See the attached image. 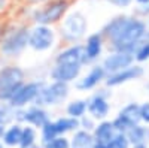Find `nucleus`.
Listing matches in <instances>:
<instances>
[{
  "label": "nucleus",
  "instance_id": "11",
  "mask_svg": "<svg viewBox=\"0 0 149 148\" xmlns=\"http://www.w3.org/2000/svg\"><path fill=\"white\" fill-rule=\"evenodd\" d=\"M134 54L125 53V51H112L109 55H106L102 61V66L106 70L107 75L110 73H116L122 69H125L131 65H134Z\"/></svg>",
  "mask_w": 149,
  "mask_h": 148
},
{
  "label": "nucleus",
  "instance_id": "36",
  "mask_svg": "<svg viewBox=\"0 0 149 148\" xmlns=\"http://www.w3.org/2000/svg\"><path fill=\"white\" fill-rule=\"evenodd\" d=\"M133 148H148L146 144H140V145H133Z\"/></svg>",
  "mask_w": 149,
  "mask_h": 148
},
{
  "label": "nucleus",
  "instance_id": "5",
  "mask_svg": "<svg viewBox=\"0 0 149 148\" xmlns=\"http://www.w3.org/2000/svg\"><path fill=\"white\" fill-rule=\"evenodd\" d=\"M69 84L60 82V81H52L49 84H43V87L39 93V96L36 97L34 105L39 106H57L60 103H63L66 99L69 97Z\"/></svg>",
  "mask_w": 149,
  "mask_h": 148
},
{
  "label": "nucleus",
  "instance_id": "20",
  "mask_svg": "<svg viewBox=\"0 0 149 148\" xmlns=\"http://www.w3.org/2000/svg\"><path fill=\"white\" fill-rule=\"evenodd\" d=\"M94 136L93 132L78 129L73 132V136L70 138V148H94Z\"/></svg>",
  "mask_w": 149,
  "mask_h": 148
},
{
  "label": "nucleus",
  "instance_id": "22",
  "mask_svg": "<svg viewBox=\"0 0 149 148\" xmlns=\"http://www.w3.org/2000/svg\"><path fill=\"white\" fill-rule=\"evenodd\" d=\"M127 20H128V17H125V15H119V17H115L113 20H110L102 30L103 38H106L110 42L121 32V29L124 27V24H125Z\"/></svg>",
  "mask_w": 149,
  "mask_h": 148
},
{
  "label": "nucleus",
  "instance_id": "15",
  "mask_svg": "<svg viewBox=\"0 0 149 148\" xmlns=\"http://www.w3.org/2000/svg\"><path fill=\"white\" fill-rule=\"evenodd\" d=\"M106 76H107V73L103 69V66L102 65H94L85 76L76 79L74 87L79 91H88V90H93L94 87H97L100 82H103L106 79Z\"/></svg>",
  "mask_w": 149,
  "mask_h": 148
},
{
  "label": "nucleus",
  "instance_id": "4",
  "mask_svg": "<svg viewBox=\"0 0 149 148\" xmlns=\"http://www.w3.org/2000/svg\"><path fill=\"white\" fill-rule=\"evenodd\" d=\"M86 32H88V21L85 15L79 11H73L63 18L60 27V34L67 43H79Z\"/></svg>",
  "mask_w": 149,
  "mask_h": 148
},
{
  "label": "nucleus",
  "instance_id": "6",
  "mask_svg": "<svg viewBox=\"0 0 149 148\" xmlns=\"http://www.w3.org/2000/svg\"><path fill=\"white\" fill-rule=\"evenodd\" d=\"M57 42V34L51 26L45 24H36L33 29H30L29 36V48H31L36 53H45L54 48Z\"/></svg>",
  "mask_w": 149,
  "mask_h": 148
},
{
  "label": "nucleus",
  "instance_id": "30",
  "mask_svg": "<svg viewBox=\"0 0 149 148\" xmlns=\"http://www.w3.org/2000/svg\"><path fill=\"white\" fill-rule=\"evenodd\" d=\"M79 123H81V129L84 130H88V132H93L94 127H95V120L88 114V115H84L82 118H79Z\"/></svg>",
  "mask_w": 149,
  "mask_h": 148
},
{
  "label": "nucleus",
  "instance_id": "40",
  "mask_svg": "<svg viewBox=\"0 0 149 148\" xmlns=\"http://www.w3.org/2000/svg\"><path fill=\"white\" fill-rule=\"evenodd\" d=\"M0 148H5V145H3V142L0 141Z\"/></svg>",
  "mask_w": 149,
  "mask_h": 148
},
{
  "label": "nucleus",
  "instance_id": "39",
  "mask_svg": "<svg viewBox=\"0 0 149 148\" xmlns=\"http://www.w3.org/2000/svg\"><path fill=\"white\" fill-rule=\"evenodd\" d=\"M3 33H5V30H3V27H2V24H0V39H2Z\"/></svg>",
  "mask_w": 149,
  "mask_h": 148
},
{
  "label": "nucleus",
  "instance_id": "41",
  "mask_svg": "<svg viewBox=\"0 0 149 148\" xmlns=\"http://www.w3.org/2000/svg\"><path fill=\"white\" fill-rule=\"evenodd\" d=\"M148 88H149V85H148Z\"/></svg>",
  "mask_w": 149,
  "mask_h": 148
},
{
  "label": "nucleus",
  "instance_id": "2",
  "mask_svg": "<svg viewBox=\"0 0 149 148\" xmlns=\"http://www.w3.org/2000/svg\"><path fill=\"white\" fill-rule=\"evenodd\" d=\"M30 29L27 27H15L3 33L0 39V54L5 57H19L24 49L29 46Z\"/></svg>",
  "mask_w": 149,
  "mask_h": 148
},
{
  "label": "nucleus",
  "instance_id": "8",
  "mask_svg": "<svg viewBox=\"0 0 149 148\" xmlns=\"http://www.w3.org/2000/svg\"><path fill=\"white\" fill-rule=\"evenodd\" d=\"M43 81H26L21 87L17 90V93L14 94V97L8 102V105H10L14 109H19V108H26L30 103H34L36 97L39 96L42 87H43Z\"/></svg>",
  "mask_w": 149,
  "mask_h": 148
},
{
  "label": "nucleus",
  "instance_id": "13",
  "mask_svg": "<svg viewBox=\"0 0 149 148\" xmlns=\"http://www.w3.org/2000/svg\"><path fill=\"white\" fill-rule=\"evenodd\" d=\"M55 63L61 65V63H66V65H88V58H86L85 54V48L81 43H72L70 46L64 48L63 51H60L55 55Z\"/></svg>",
  "mask_w": 149,
  "mask_h": 148
},
{
  "label": "nucleus",
  "instance_id": "24",
  "mask_svg": "<svg viewBox=\"0 0 149 148\" xmlns=\"http://www.w3.org/2000/svg\"><path fill=\"white\" fill-rule=\"evenodd\" d=\"M86 106H88V103H86V100H84V99H74V100L69 102L67 106H66V114L69 117H73V118H82L85 114H86Z\"/></svg>",
  "mask_w": 149,
  "mask_h": 148
},
{
  "label": "nucleus",
  "instance_id": "31",
  "mask_svg": "<svg viewBox=\"0 0 149 148\" xmlns=\"http://www.w3.org/2000/svg\"><path fill=\"white\" fill-rule=\"evenodd\" d=\"M140 117L143 123L149 124V102H145L140 105Z\"/></svg>",
  "mask_w": 149,
  "mask_h": 148
},
{
  "label": "nucleus",
  "instance_id": "35",
  "mask_svg": "<svg viewBox=\"0 0 149 148\" xmlns=\"http://www.w3.org/2000/svg\"><path fill=\"white\" fill-rule=\"evenodd\" d=\"M5 130H6V126H2V124H0V139L3 138V133H5Z\"/></svg>",
  "mask_w": 149,
  "mask_h": 148
},
{
  "label": "nucleus",
  "instance_id": "12",
  "mask_svg": "<svg viewBox=\"0 0 149 148\" xmlns=\"http://www.w3.org/2000/svg\"><path fill=\"white\" fill-rule=\"evenodd\" d=\"M143 67L140 65H131L125 69H122L116 73H110V75L106 76L104 79V84L106 87L112 88V87H118V85H122L125 82H130V81H136L143 76Z\"/></svg>",
  "mask_w": 149,
  "mask_h": 148
},
{
  "label": "nucleus",
  "instance_id": "38",
  "mask_svg": "<svg viewBox=\"0 0 149 148\" xmlns=\"http://www.w3.org/2000/svg\"><path fill=\"white\" fill-rule=\"evenodd\" d=\"M139 3H142V5H148L149 3V0H137Z\"/></svg>",
  "mask_w": 149,
  "mask_h": 148
},
{
  "label": "nucleus",
  "instance_id": "37",
  "mask_svg": "<svg viewBox=\"0 0 149 148\" xmlns=\"http://www.w3.org/2000/svg\"><path fill=\"white\" fill-rule=\"evenodd\" d=\"M30 3H42V2H46V0H29Z\"/></svg>",
  "mask_w": 149,
  "mask_h": 148
},
{
  "label": "nucleus",
  "instance_id": "19",
  "mask_svg": "<svg viewBox=\"0 0 149 148\" xmlns=\"http://www.w3.org/2000/svg\"><path fill=\"white\" fill-rule=\"evenodd\" d=\"M21 135H22V126H21V123L15 121L14 124H10L9 127H6V130L3 133V138H2V142H3L5 147H9V148L19 147Z\"/></svg>",
  "mask_w": 149,
  "mask_h": 148
},
{
  "label": "nucleus",
  "instance_id": "27",
  "mask_svg": "<svg viewBox=\"0 0 149 148\" xmlns=\"http://www.w3.org/2000/svg\"><path fill=\"white\" fill-rule=\"evenodd\" d=\"M15 120V109L10 105L6 106H0V124L2 126H8L12 124V121Z\"/></svg>",
  "mask_w": 149,
  "mask_h": 148
},
{
  "label": "nucleus",
  "instance_id": "14",
  "mask_svg": "<svg viewBox=\"0 0 149 148\" xmlns=\"http://www.w3.org/2000/svg\"><path fill=\"white\" fill-rule=\"evenodd\" d=\"M82 65H66V63H55L54 67L49 72V76L52 81H60V82H66L70 84L73 81H76L81 73H82Z\"/></svg>",
  "mask_w": 149,
  "mask_h": 148
},
{
  "label": "nucleus",
  "instance_id": "32",
  "mask_svg": "<svg viewBox=\"0 0 149 148\" xmlns=\"http://www.w3.org/2000/svg\"><path fill=\"white\" fill-rule=\"evenodd\" d=\"M107 2H110L112 5H115L118 8H127L133 0H107Z\"/></svg>",
  "mask_w": 149,
  "mask_h": 148
},
{
  "label": "nucleus",
  "instance_id": "7",
  "mask_svg": "<svg viewBox=\"0 0 149 148\" xmlns=\"http://www.w3.org/2000/svg\"><path fill=\"white\" fill-rule=\"evenodd\" d=\"M69 9L67 0H54V2L48 3L45 8L34 11L33 21L36 24H45V26H51V24L60 21L64 17V14Z\"/></svg>",
  "mask_w": 149,
  "mask_h": 148
},
{
  "label": "nucleus",
  "instance_id": "25",
  "mask_svg": "<svg viewBox=\"0 0 149 148\" xmlns=\"http://www.w3.org/2000/svg\"><path fill=\"white\" fill-rule=\"evenodd\" d=\"M37 141V129L31 124L22 126V135H21V144L19 147H29L36 144Z\"/></svg>",
  "mask_w": 149,
  "mask_h": 148
},
{
  "label": "nucleus",
  "instance_id": "16",
  "mask_svg": "<svg viewBox=\"0 0 149 148\" xmlns=\"http://www.w3.org/2000/svg\"><path fill=\"white\" fill-rule=\"evenodd\" d=\"M88 106H86V112H88L95 121H102L106 120L109 112H110V105L107 102V99L103 93H97L94 94L90 100H86Z\"/></svg>",
  "mask_w": 149,
  "mask_h": 148
},
{
  "label": "nucleus",
  "instance_id": "33",
  "mask_svg": "<svg viewBox=\"0 0 149 148\" xmlns=\"http://www.w3.org/2000/svg\"><path fill=\"white\" fill-rule=\"evenodd\" d=\"M94 148H112L110 144H100V142H95L94 144Z\"/></svg>",
  "mask_w": 149,
  "mask_h": 148
},
{
  "label": "nucleus",
  "instance_id": "26",
  "mask_svg": "<svg viewBox=\"0 0 149 148\" xmlns=\"http://www.w3.org/2000/svg\"><path fill=\"white\" fill-rule=\"evenodd\" d=\"M58 130H57V127H55V124H54V121H51L49 120L46 124L40 129V145H45V144H48L49 141H52L55 136H58Z\"/></svg>",
  "mask_w": 149,
  "mask_h": 148
},
{
  "label": "nucleus",
  "instance_id": "34",
  "mask_svg": "<svg viewBox=\"0 0 149 148\" xmlns=\"http://www.w3.org/2000/svg\"><path fill=\"white\" fill-rule=\"evenodd\" d=\"M18 148H43V147L37 145V144H33V145H29V147H18Z\"/></svg>",
  "mask_w": 149,
  "mask_h": 148
},
{
  "label": "nucleus",
  "instance_id": "23",
  "mask_svg": "<svg viewBox=\"0 0 149 148\" xmlns=\"http://www.w3.org/2000/svg\"><path fill=\"white\" fill-rule=\"evenodd\" d=\"M54 124L58 130L60 135H66L67 132H76L78 129H81V123L78 118L73 117H60L54 121Z\"/></svg>",
  "mask_w": 149,
  "mask_h": 148
},
{
  "label": "nucleus",
  "instance_id": "21",
  "mask_svg": "<svg viewBox=\"0 0 149 148\" xmlns=\"http://www.w3.org/2000/svg\"><path fill=\"white\" fill-rule=\"evenodd\" d=\"M127 138L130 139L131 147L133 145H140V144H146L149 141V127H143L140 124L131 126L127 132Z\"/></svg>",
  "mask_w": 149,
  "mask_h": 148
},
{
  "label": "nucleus",
  "instance_id": "29",
  "mask_svg": "<svg viewBox=\"0 0 149 148\" xmlns=\"http://www.w3.org/2000/svg\"><path fill=\"white\" fill-rule=\"evenodd\" d=\"M43 148H70V139L66 138L64 135H58L52 141H49L48 144L42 145Z\"/></svg>",
  "mask_w": 149,
  "mask_h": 148
},
{
  "label": "nucleus",
  "instance_id": "28",
  "mask_svg": "<svg viewBox=\"0 0 149 148\" xmlns=\"http://www.w3.org/2000/svg\"><path fill=\"white\" fill-rule=\"evenodd\" d=\"M110 147L112 148H131L130 139L127 138L125 132H116V135L110 142Z\"/></svg>",
  "mask_w": 149,
  "mask_h": 148
},
{
  "label": "nucleus",
  "instance_id": "1",
  "mask_svg": "<svg viewBox=\"0 0 149 148\" xmlns=\"http://www.w3.org/2000/svg\"><path fill=\"white\" fill-rule=\"evenodd\" d=\"M146 32H148L146 24L142 20L128 17L121 32L110 41V46L115 51H125V53L134 54L136 48L139 46V43L145 38Z\"/></svg>",
  "mask_w": 149,
  "mask_h": 148
},
{
  "label": "nucleus",
  "instance_id": "42",
  "mask_svg": "<svg viewBox=\"0 0 149 148\" xmlns=\"http://www.w3.org/2000/svg\"><path fill=\"white\" fill-rule=\"evenodd\" d=\"M6 148H9V147H6Z\"/></svg>",
  "mask_w": 149,
  "mask_h": 148
},
{
  "label": "nucleus",
  "instance_id": "18",
  "mask_svg": "<svg viewBox=\"0 0 149 148\" xmlns=\"http://www.w3.org/2000/svg\"><path fill=\"white\" fill-rule=\"evenodd\" d=\"M116 129L113 126V121H109V120H102L98 124H95L94 130H93V136L95 142H100V144H110L113 136L116 135Z\"/></svg>",
  "mask_w": 149,
  "mask_h": 148
},
{
  "label": "nucleus",
  "instance_id": "9",
  "mask_svg": "<svg viewBox=\"0 0 149 148\" xmlns=\"http://www.w3.org/2000/svg\"><path fill=\"white\" fill-rule=\"evenodd\" d=\"M49 120H51V117H49V112H48L43 106H39V105L15 109V121H17V123H26V124H31V126H34L37 130H40Z\"/></svg>",
  "mask_w": 149,
  "mask_h": 148
},
{
  "label": "nucleus",
  "instance_id": "3",
  "mask_svg": "<svg viewBox=\"0 0 149 148\" xmlns=\"http://www.w3.org/2000/svg\"><path fill=\"white\" fill-rule=\"evenodd\" d=\"M26 82V72L17 65L0 67V100L9 102L17 90Z\"/></svg>",
  "mask_w": 149,
  "mask_h": 148
},
{
  "label": "nucleus",
  "instance_id": "17",
  "mask_svg": "<svg viewBox=\"0 0 149 148\" xmlns=\"http://www.w3.org/2000/svg\"><path fill=\"white\" fill-rule=\"evenodd\" d=\"M103 39L104 38H103L102 33H93L86 38L84 48H85V54H86V58H88V63H93V61H95L102 55L103 45H104Z\"/></svg>",
  "mask_w": 149,
  "mask_h": 148
},
{
  "label": "nucleus",
  "instance_id": "10",
  "mask_svg": "<svg viewBox=\"0 0 149 148\" xmlns=\"http://www.w3.org/2000/svg\"><path fill=\"white\" fill-rule=\"evenodd\" d=\"M140 121H142L140 105L136 102H131L118 112V117L113 120V126L118 132H127L131 126L140 124Z\"/></svg>",
  "mask_w": 149,
  "mask_h": 148
}]
</instances>
